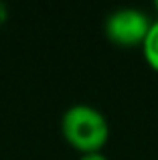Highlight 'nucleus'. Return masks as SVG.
Wrapping results in <instances>:
<instances>
[{
	"instance_id": "obj_1",
	"label": "nucleus",
	"mask_w": 158,
	"mask_h": 160,
	"mask_svg": "<svg viewBox=\"0 0 158 160\" xmlns=\"http://www.w3.org/2000/svg\"><path fill=\"white\" fill-rule=\"evenodd\" d=\"M110 132L106 113L89 103H73L61 116V134L81 154L103 150Z\"/></svg>"
},
{
	"instance_id": "obj_2",
	"label": "nucleus",
	"mask_w": 158,
	"mask_h": 160,
	"mask_svg": "<svg viewBox=\"0 0 158 160\" xmlns=\"http://www.w3.org/2000/svg\"><path fill=\"white\" fill-rule=\"evenodd\" d=\"M150 24L152 20L144 10L134 6H122L107 12L103 20V32L111 43L120 47H136L144 43Z\"/></svg>"
},
{
	"instance_id": "obj_3",
	"label": "nucleus",
	"mask_w": 158,
	"mask_h": 160,
	"mask_svg": "<svg viewBox=\"0 0 158 160\" xmlns=\"http://www.w3.org/2000/svg\"><path fill=\"white\" fill-rule=\"evenodd\" d=\"M142 53L148 65L154 71H158V20H152L150 31L142 43Z\"/></svg>"
},
{
	"instance_id": "obj_4",
	"label": "nucleus",
	"mask_w": 158,
	"mask_h": 160,
	"mask_svg": "<svg viewBox=\"0 0 158 160\" xmlns=\"http://www.w3.org/2000/svg\"><path fill=\"white\" fill-rule=\"evenodd\" d=\"M79 160H110L103 154V150H99V152H85L79 156Z\"/></svg>"
},
{
	"instance_id": "obj_5",
	"label": "nucleus",
	"mask_w": 158,
	"mask_h": 160,
	"mask_svg": "<svg viewBox=\"0 0 158 160\" xmlns=\"http://www.w3.org/2000/svg\"><path fill=\"white\" fill-rule=\"evenodd\" d=\"M6 18H8V4L4 0H0V24L6 22Z\"/></svg>"
},
{
	"instance_id": "obj_6",
	"label": "nucleus",
	"mask_w": 158,
	"mask_h": 160,
	"mask_svg": "<svg viewBox=\"0 0 158 160\" xmlns=\"http://www.w3.org/2000/svg\"><path fill=\"white\" fill-rule=\"evenodd\" d=\"M154 10L158 12V0H154Z\"/></svg>"
}]
</instances>
